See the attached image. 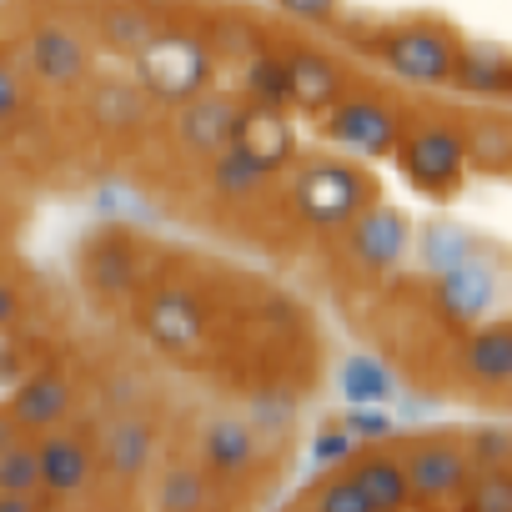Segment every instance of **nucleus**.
<instances>
[{"instance_id":"f257e3e1","label":"nucleus","mask_w":512,"mask_h":512,"mask_svg":"<svg viewBox=\"0 0 512 512\" xmlns=\"http://www.w3.org/2000/svg\"><path fill=\"white\" fill-rule=\"evenodd\" d=\"M382 56L402 81H422V86H442L457 71V41L442 26H427V21L392 31L382 41Z\"/></svg>"},{"instance_id":"f03ea898","label":"nucleus","mask_w":512,"mask_h":512,"mask_svg":"<svg viewBox=\"0 0 512 512\" xmlns=\"http://www.w3.org/2000/svg\"><path fill=\"white\" fill-rule=\"evenodd\" d=\"M136 61H141L151 91H161V96H196L201 81H206L211 46L206 41H191V36H166L161 31Z\"/></svg>"},{"instance_id":"7ed1b4c3","label":"nucleus","mask_w":512,"mask_h":512,"mask_svg":"<svg viewBox=\"0 0 512 512\" xmlns=\"http://www.w3.org/2000/svg\"><path fill=\"white\" fill-rule=\"evenodd\" d=\"M26 66L41 86H71L86 76L91 66V46L81 31H71L66 21H41L26 36Z\"/></svg>"},{"instance_id":"20e7f679","label":"nucleus","mask_w":512,"mask_h":512,"mask_svg":"<svg viewBox=\"0 0 512 512\" xmlns=\"http://www.w3.org/2000/svg\"><path fill=\"white\" fill-rule=\"evenodd\" d=\"M297 206L317 226H342L362 206V176L347 171V166H312L302 191H297Z\"/></svg>"},{"instance_id":"39448f33","label":"nucleus","mask_w":512,"mask_h":512,"mask_svg":"<svg viewBox=\"0 0 512 512\" xmlns=\"http://www.w3.org/2000/svg\"><path fill=\"white\" fill-rule=\"evenodd\" d=\"M96 467H101V452L86 442V437H66V432H51L41 442V487L56 492V497H81L96 487Z\"/></svg>"},{"instance_id":"423d86ee","label":"nucleus","mask_w":512,"mask_h":512,"mask_svg":"<svg viewBox=\"0 0 512 512\" xmlns=\"http://www.w3.org/2000/svg\"><path fill=\"white\" fill-rule=\"evenodd\" d=\"M327 131L342 141V146H352L357 156H387L392 146H397V116L387 111V106H377V101H342L337 111H332V121H327Z\"/></svg>"},{"instance_id":"0eeeda50","label":"nucleus","mask_w":512,"mask_h":512,"mask_svg":"<svg viewBox=\"0 0 512 512\" xmlns=\"http://www.w3.org/2000/svg\"><path fill=\"white\" fill-rule=\"evenodd\" d=\"M407 171L417 186H447L457 181L462 161H467V141L452 131V126H422L407 136Z\"/></svg>"},{"instance_id":"6e6552de","label":"nucleus","mask_w":512,"mask_h":512,"mask_svg":"<svg viewBox=\"0 0 512 512\" xmlns=\"http://www.w3.org/2000/svg\"><path fill=\"white\" fill-rule=\"evenodd\" d=\"M402 467H407L412 497H427V502H442L447 492L467 487V457L452 442H422V447L407 452Z\"/></svg>"},{"instance_id":"1a4fd4ad","label":"nucleus","mask_w":512,"mask_h":512,"mask_svg":"<svg viewBox=\"0 0 512 512\" xmlns=\"http://www.w3.org/2000/svg\"><path fill=\"white\" fill-rule=\"evenodd\" d=\"M256 462V427L241 412H221L201 437V467L211 477H241Z\"/></svg>"},{"instance_id":"9d476101","label":"nucleus","mask_w":512,"mask_h":512,"mask_svg":"<svg viewBox=\"0 0 512 512\" xmlns=\"http://www.w3.org/2000/svg\"><path fill=\"white\" fill-rule=\"evenodd\" d=\"M437 302H442V312H447V317H457V322H472V317L492 312V302H497V272L482 262V256H467L462 267L442 272Z\"/></svg>"},{"instance_id":"9b49d317","label":"nucleus","mask_w":512,"mask_h":512,"mask_svg":"<svg viewBox=\"0 0 512 512\" xmlns=\"http://www.w3.org/2000/svg\"><path fill=\"white\" fill-rule=\"evenodd\" d=\"M101 462L116 472V477H141L151 462H156V432H151V422H141V417H131V412H121V417H111L106 422V432H101Z\"/></svg>"},{"instance_id":"f8f14e48","label":"nucleus","mask_w":512,"mask_h":512,"mask_svg":"<svg viewBox=\"0 0 512 512\" xmlns=\"http://www.w3.org/2000/svg\"><path fill=\"white\" fill-rule=\"evenodd\" d=\"M407 236H412V231H407L402 211H387V206H377V211L357 216V226H352L347 246H352V256H357L362 267H392V262H402Z\"/></svg>"},{"instance_id":"ddd939ff","label":"nucleus","mask_w":512,"mask_h":512,"mask_svg":"<svg viewBox=\"0 0 512 512\" xmlns=\"http://www.w3.org/2000/svg\"><path fill=\"white\" fill-rule=\"evenodd\" d=\"M71 412V382L56 377V372H36L16 387L11 397V417L21 432H41V427H56L61 417Z\"/></svg>"},{"instance_id":"4468645a","label":"nucleus","mask_w":512,"mask_h":512,"mask_svg":"<svg viewBox=\"0 0 512 512\" xmlns=\"http://www.w3.org/2000/svg\"><path fill=\"white\" fill-rule=\"evenodd\" d=\"M267 176H272V161H267L262 151H251L241 136L226 141V151H221L216 166H211V186H216L226 201H246V196H256V191L267 186Z\"/></svg>"},{"instance_id":"2eb2a0df","label":"nucleus","mask_w":512,"mask_h":512,"mask_svg":"<svg viewBox=\"0 0 512 512\" xmlns=\"http://www.w3.org/2000/svg\"><path fill=\"white\" fill-rule=\"evenodd\" d=\"M156 36H161V16L136 6V0H111L101 11V41L121 56H141Z\"/></svg>"},{"instance_id":"dca6fc26","label":"nucleus","mask_w":512,"mask_h":512,"mask_svg":"<svg viewBox=\"0 0 512 512\" xmlns=\"http://www.w3.org/2000/svg\"><path fill=\"white\" fill-rule=\"evenodd\" d=\"M146 322H151L156 342L171 347V352H186V347L201 342V312L186 292H156L151 307H146Z\"/></svg>"},{"instance_id":"f3484780","label":"nucleus","mask_w":512,"mask_h":512,"mask_svg":"<svg viewBox=\"0 0 512 512\" xmlns=\"http://www.w3.org/2000/svg\"><path fill=\"white\" fill-rule=\"evenodd\" d=\"M236 131V106L226 96H186L181 111V141L191 151H216Z\"/></svg>"},{"instance_id":"a211bd4d","label":"nucleus","mask_w":512,"mask_h":512,"mask_svg":"<svg viewBox=\"0 0 512 512\" xmlns=\"http://www.w3.org/2000/svg\"><path fill=\"white\" fill-rule=\"evenodd\" d=\"M467 372L487 387H507L512 382V327H487L472 332L467 342Z\"/></svg>"},{"instance_id":"6ab92c4d","label":"nucleus","mask_w":512,"mask_h":512,"mask_svg":"<svg viewBox=\"0 0 512 512\" xmlns=\"http://www.w3.org/2000/svg\"><path fill=\"white\" fill-rule=\"evenodd\" d=\"M352 482L367 492L372 512H377V507H402V502L412 497L407 467H402L397 457H367V462H357V467H352Z\"/></svg>"},{"instance_id":"aec40b11","label":"nucleus","mask_w":512,"mask_h":512,"mask_svg":"<svg viewBox=\"0 0 512 512\" xmlns=\"http://www.w3.org/2000/svg\"><path fill=\"white\" fill-rule=\"evenodd\" d=\"M287 71H292V101H302V106H327L337 96V86H342L337 66L327 56H317V51H292Z\"/></svg>"},{"instance_id":"412c9836","label":"nucleus","mask_w":512,"mask_h":512,"mask_svg":"<svg viewBox=\"0 0 512 512\" xmlns=\"http://www.w3.org/2000/svg\"><path fill=\"white\" fill-rule=\"evenodd\" d=\"M507 76H512V66H507L502 51H492V46L457 51V71H452V81H457L462 91H472V96H497V91L507 86Z\"/></svg>"},{"instance_id":"4be33fe9","label":"nucleus","mask_w":512,"mask_h":512,"mask_svg":"<svg viewBox=\"0 0 512 512\" xmlns=\"http://www.w3.org/2000/svg\"><path fill=\"white\" fill-rule=\"evenodd\" d=\"M36 487H41V447L16 437L6 452H0V492L36 497Z\"/></svg>"},{"instance_id":"5701e85b","label":"nucleus","mask_w":512,"mask_h":512,"mask_svg":"<svg viewBox=\"0 0 512 512\" xmlns=\"http://www.w3.org/2000/svg\"><path fill=\"white\" fill-rule=\"evenodd\" d=\"M86 277H91V287H96L101 297H121V292H131V287H136L131 251H121V246H101V251H91Z\"/></svg>"},{"instance_id":"b1692460","label":"nucleus","mask_w":512,"mask_h":512,"mask_svg":"<svg viewBox=\"0 0 512 512\" xmlns=\"http://www.w3.org/2000/svg\"><path fill=\"white\" fill-rule=\"evenodd\" d=\"M206 46L221 61H251L256 51H262V36H256V26L241 21V16H216L211 31H206Z\"/></svg>"},{"instance_id":"393cba45","label":"nucleus","mask_w":512,"mask_h":512,"mask_svg":"<svg viewBox=\"0 0 512 512\" xmlns=\"http://www.w3.org/2000/svg\"><path fill=\"white\" fill-rule=\"evenodd\" d=\"M422 256H427V267L452 272V267L467 262V256H477V241H472V231H462V226H432V231L422 236Z\"/></svg>"},{"instance_id":"a878e982","label":"nucleus","mask_w":512,"mask_h":512,"mask_svg":"<svg viewBox=\"0 0 512 512\" xmlns=\"http://www.w3.org/2000/svg\"><path fill=\"white\" fill-rule=\"evenodd\" d=\"M246 86L262 106H287L292 101V71L282 56H251V71H246Z\"/></svg>"},{"instance_id":"bb28decb","label":"nucleus","mask_w":512,"mask_h":512,"mask_svg":"<svg viewBox=\"0 0 512 512\" xmlns=\"http://www.w3.org/2000/svg\"><path fill=\"white\" fill-rule=\"evenodd\" d=\"M342 392H347L352 402L372 407V402L392 397V377H387V367H382V362H372V357H352V362H347V372H342Z\"/></svg>"},{"instance_id":"cd10ccee","label":"nucleus","mask_w":512,"mask_h":512,"mask_svg":"<svg viewBox=\"0 0 512 512\" xmlns=\"http://www.w3.org/2000/svg\"><path fill=\"white\" fill-rule=\"evenodd\" d=\"M206 502V477H201V467H171V472H161V482H156V507H201Z\"/></svg>"},{"instance_id":"c85d7f7f","label":"nucleus","mask_w":512,"mask_h":512,"mask_svg":"<svg viewBox=\"0 0 512 512\" xmlns=\"http://www.w3.org/2000/svg\"><path fill=\"white\" fill-rule=\"evenodd\" d=\"M96 116L106 126H131V121L146 116V101H141L136 86H101L96 91Z\"/></svg>"},{"instance_id":"c756f323","label":"nucleus","mask_w":512,"mask_h":512,"mask_svg":"<svg viewBox=\"0 0 512 512\" xmlns=\"http://www.w3.org/2000/svg\"><path fill=\"white\" fill-rule=\"evenodd\" d=\"M467 156L482 166H512V126H472Z\"/></svg>"},{"instance_id":"7c9ffc66","label":"nucleus","mask_w":512,"mask_h":512,"mask_svg":"<svg viewBox=\"0 0 512 512\" xmlns=\"http://www.w3.org/2000/svg\"><path fill=\"white\" fill-rule=\"evenodd\" d=\"M307 507H327V512H372V502H367V492L352 482V477H337V482H322L312 497H307Z\"/></svg>"},{"instance_id":"2f4dec72","label":"nucleus","mask_w":512,"mask_h":512,"mask_svg":"<svg viewBox=\"0 0 512 512\" xmlns=\"http://www.w3.org/2000/svg\"><path fill=\"white\" fill-rule=\"evenodd\" d=\"M472 507H482V512H512V477H502V472L477 477V487H472Z\"/></svg>"},{"instance_id":"473e14b6","label":"nucleus","mask_w":512,"mask_h":512,"mask_svg":"<svg viewBox=\"0 0 512 512\" xmlns=\"http://www.w3.org/2000/svg\"><path fill=\"white\" fill-rule=\"evenodd\" d=\"M352 447H357V437H352L347 427H332V432L317 437V457H322V462H347Z\"/></svg>"},{"instance_id":"72a5a7b5","label":"nucleus","mask_w":512,"mask_h":512,"mask_svg":"<svg viewBox=\"0 0 512 512\" xmlns=\"http://www.w3.org/2000/svg\"><path fill=\"white\" fill-rule=\"evenodd\" d=\"M21 101H26V91H21V76L0 61V121H11L16 111H21Z\"/></svg>"},{"instance_id":"f704fd0d","label":"nucleus","mask_w":512,"mask_h":512,"mask_svg":"<svg viewBox=\"0 0 512 512\" xmlns=\"http://www.w3.org/2000/svg\"><path fill=\"white\" fill-rule=\"evenodd\" d=\"M277 6L292 16V21H327L337 11V0H277Z\"/></svg>"},{"instance_id":"c9c22d12","label":"nucleus","mask_w":512,"mask_h":512,"mask_svg":"<svg viewBox=\"0 0 512 512\" xmlns=\"http://www.w3.org/2000/svg\"><path fill=\"white\" fill-rule=\"evenodd\" d=\"M347 432H352V437H387L392 422H387L382 412H347Z\"/></svg>"},{"instance_id":"e433bc0d","label":"nucleus","mask_w":512,"mask_h":512,"mask_svg":"<svg viewBox=\"0 0 512 512\" xmlns=\"http://www.w3.org/2000/svg\"><path fill=\"white\" fill-rule=\"evenodd\" d=\"M477 457L492 462V467L507 462V457H512V437H502V432H482V437H477Z\"/></svg>"},{"instance_id":"4c0bfd02","label":"nucleus","mask_w":512,"mask_h":512,"mask_svg":"<svg viewBox=\"0 0 512 512\" xmlns=\"http://www.w3.org/2000/svg\"><path fill=\"white\" fill-rule=\"evenodd\" d=\"M16 317H21V292H16L6 277H0V332L16 327Z\"/></svg>"},{"instance_id":"58836bf2","label":"nucleus","mask_w":512,"mask_h":512,"mask_svg":"<svg viewBox=\"0 0 512 512\" xmlns=\"http://www.w3.org/2000/svg\"><path fill=\"white\" fill-rule=\"evenodd\" d=\"M16 437H21V427H16V417H11V412H0V452H6V447H11Z\"/></svg>"}]
</instances>
